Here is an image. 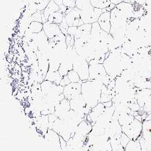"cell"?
<instances>
[{"label": "cell", "mask_w": 151, "mask_h": 151, "mask_svg": "<svg viewBox=\"0 0 151 151\" xmlns=\"http://www.w3.org/2000/svg\"><path fill=\"white\" fill-rule=\"evenodd\" d=\"M41 88L45 104V109L41 112V115L54 114L56 106L65 99L64 87L44 80L41 83Z\"/></svg>", "instance_id": "6da1fadb"}, {"label": "cell", "mask_w": 151, "mask_h": 151, "mask_svg": "<svg viewBox=\"0 0 151 151\" xmlns=\"http://www.w3.org/2000/svg\"><path fill=\"white\" fill-rule=\"evenodd\" d=\"M104 66L107 74L115 79L121 76L125 70L129 68L131 58L122 52V47L110 52L109 56L105 60Z\"/></svg>", "instance_id": "7a4b0ae2"}, {"label": "cell", "mask_w": 151, "mask_h": 151, "mask_svg": "<svg viewBox=\"0 0 151 151\" xmlns=\"http://www.w3.org/2000/svg\"><path fill=\"white\" fill-rule=\"evenodd\" d=\"M83 120L71 109L64 118H58L55 121L52 129L67 142L74 135L79 124Z\"/></svg>", "instance_id": "3957f363"}, {"label": "cell", "mask_w": 151, "mask_h": 151, "mask_svg": "<svg viewBox=\"0 0 151 151\" xmlns=\"http://www.w3.org/2000/svg\"><path fill=\"white\" fill-rule=\"evenodd\" d=\"M141 77L151 78V50L149 47H143L138 50L137 53L131 58L129 68Z\"/></svg>", "instance_id": "277c9868"}, {"label": "cell", "mask_w": 151, "mask_h": 151, "mask_svg": "<svg viewBox=\"0 0 151 151\" xmlns=\"http://www.w3.org/2000/svg\"><path fill=\"white\" fill-rule=\"evenodd\" d=\"M129 19L115 7L111 11V29L109 33L116 41L124 42L128 38Z\"/></svg>", "instance_id": "5b68a950"}, {"label": "cell", "mask_w": 151, "mask_h": 151, "mask_svg": "<svg viewBox=\"0 0 151 151\" xmlns=\"http://www.w3.org/2000/svg\"><path fill=\"white\" fill-rule=\"evenodd\" d=\"M104 83L101 80L82 81L81 94L87 106L91 109L100 103L101 91Z\"/></svg>", "instance_id": "8992f818"}, {"label": "cell", "mask_w": 151, "mask_h": 151, "mask_svg": "<svg viewBox=\"0 0 151 151\" xmlns=\"http://www.w3.org/2000/svg\"><path fill=\"white\" fill-rule=\"evenodd\" d=\"M88 151H112L108 134L97 135L91 131L88 135Z\"/></svg>", "instance_id": "52a82bcc"}, {"label": "cell", "mask_w": 151, "mask_h": 151, "mask_svg": "<svg viewBox=\"0 0 151 151\" xmlns=\"http://www.w3.org/2000/svg\"><path fill=\"white\" fill-rule=\"evenodd\" d=\"M89 80H101L106 86L114 80L107 74L103 64H99L95 59H93L89 62Z\"/></svg>", "instance_id": "ba28073f"}, {"label": "cell", "mask_w": 151, "mask_h": 151, "mask_svg": "<svg viewBox=\"0 0 151 151\" xmlns=\"http://www.w3.org/2000/svg\"><path fill=\"white\" fill-rule=\"evenodd\" d=\"M71 109L82 119H85V117L90 114L91 109L87 106L85 100L80 94L70 100Z\"/></svg>", "instance_id": "9c48e42d"}, {"label": "cell", "mask_w": 151, "mask_h": 151, "mask_svg": "<svg viewBox=\"0 0 151 151\" xmlns=\"http://www.w3.org/2000/svg\"><path fill=\"white\" fill-rule=\"evenodd\" d=\"M74 48L79 56L83 57L88 62L95 59V50L90 40L88 41L75 40Z\"/></svg>", "instance_id": "30bf717a"}, {"label": "cell", "mask_w": 151, "mask_h": 151, "mask_svg": "<svg viewBox=\"0 0 151 151\" xmlns=\"http://www.w3.org/2000/svg\"><path fill=\"white\" fill-rule=\"evenodd\" d=\"M107 12L106 9H97L91 6L81 10V18L84 24H92L93 23L97 22L100 17L101 16L104 12Z\"/></svg>", "instance_id": "8fae6325"}, {"label": "cell", "mask_w": 151, "mask_h": 151, "mask_svg": "<svg viewBox=\"0 0 151 151\" xmlns=\"http://www.w3.org/2000/svg\"><path fill=\"white\" fill-rule=\"evenodd\" d=\"M89 62L83 57L78 55L74 62L73 70L78 73L82 81L89 80Z\"/></svg>", "instance_id": "7c38bea8"}, {"label": "cell", "mask_w": 151, "mask_h": 151, "mask_svg": "<svg viewBox=\"0 0 151 151\" xmlns=\"http://www.w3.org/2000/svg\"><path fill=\"white\" fill-rule=\"evenodd\" d=\"M122 131L127 135L131 140L135 141L138 140L142 133L143 122L136 119L129 124L122 127Z\"/></svg>", "instance_id": "4fadbf2b"}, {"label": "cell", "mask_w": 151, "mask_h": 151, "mask_svg": "<svg viewBox=\"0 0 151 151\" xmlns=\"http://www.w3.org/2000/svg\"><path fill=\"white\" fill-rule=\"evenodd\" d=\"M81 10L76 7L73 9L68 8L65 16V19L69 27H80L84 24L81 15Z\"/></svg>", "instance_id": "5bb4252c"}, {"label": "cell", "mask_w": 151, "mask_h": 151, "mask_svg": "<svg viewBox=\"0 0 151 151\" xmlns=\"http://www.w3.org/2000/svg\"><path fill=\"white\" fill-rule=\"evenodd\" d=\"M93 124L86 120H83L78 127V128L75 132L73 137L79 138V139L85 140L87 139L88 135H89L92 130Z\"/></svg>", "instance_id": "9a60e30c"}, {"label": "cell", "mask_w": 151, "mask_h": 151, "mask_svg": "<svg viewBox=\"0 0 151 151\" xmlns=\"http://www.w3.org/2000/svg\"><path fill=\"white\" fill-rule=\"evenodd\" d=\"M82 81L78 83H72L64 86V95L65 98L70 100L74 97L81 94V86Z\"/></svg>", "instance_id": "2e32d148"}, {"label": "cell", "mask_w": 151, "mask_h": 151, "mask_svg": "<svg viewBox=\"0 0 151 151\" xmlns=\"http://www.w3.org/2000/svg\"><path fill=\"white\" fill-rule=\"evenodd\" d=\"M92 24H84L78 27L76 34L74 36L75 40L81 41H88L91 39V32Z\"/></svg>", "instance_id": "e0dca14e"}, {"label": "cell", "mask_w": 151, "mask_h": 151, "mask_svg": "<svg viewBox=\"0 0 151 151\" xmlns=\"http://www.w3.org/2000/svg\"><path fill=\"white\" fill-rule=\"evenodd\" d=\"M48 143L58 151H62L59 135L54 130L48 129L45 135Z\"/></svg>", "instance_id": "ac0fdd59"}, {"label": "cell", "mask_w": 151, "mask_h": 151, "mask_svg": "<svg viewBox=\"0 0 151 151\" xmlns=\"http://www.w3.org/2000/svg\"><path fill=\"white\" fill-rule=\"evenodd\" d=\"M70 110L71 107L70 100L65 98L56 106L54 114L58 118L62 119L68 114Z\"/></svg>", "instance_id": "d6986e66"}, {"label": "cell", "mask_w": 151, "mask_h": 151, "mask_svg": "<svg viewBox=\"0 0 151 151\" xmlns=\"http://www.w3.org/2000/svg\"><path fill=\"white\" fill-rule=\"evenodd\" d=\"M134 4H132L123 1L120 4H117L116 7L119 10V12L123 15H124L127 19H131L132 18L133 14L135 10Z\"/></svg>", "instance_id": "ffe728a7"}, {"label": "cell", "mask_w": 151, "mask_h": 151, "mask_svg": "<svg viewBox=\"0 0 151 151\" xmlns=\"http://www.w3.org/2000/svg\"><path fill=\"white\" fill-rule=\"evenodd\" d=\"M43 30L49 40H52L61 32L59 25L48 21L43 24Z\"/></svg>", "instance_id": "44dd1931"}, {"label": "cell", "mask_w": 151, "mask_h": 151, "mask_svg": "<svg viewBox=\"0 0 151 151\" xmlns=\"http://www.w3.org/2000/svg\"><path fill=\"white\" fill-rule=\"evenodd\" d=\"M150 96L151 89H139L137 88L135 98L138 104L141 108H143L146 102Z\"/></svg>", "instance_id": "7402d4cb"}, {"label": "cell", "mask_w": 151, "mask_h": 151, "mask_svg": "<svg viewBox=\"0 0 151 151\" xmlns=\"http://www.w3.org/2000/svg\"><path fill=\"white\" fill-rule=\"evenodd\" d=\"M59 6L56 4L53 0L50 1L46 7V8L42 12V24L45 23L48 21L49 17L55 12L59 11Z\"/></svg>", "instance_id": "603a6c76"}, {"label": "cell", "mask_w": 151, "mask_h": 151, "mask_svg": "<svg viewBox=\"0 0 151 151\" xmlns=\"http://www.w3.org/2000/svg\"><path fill=\"white\" fill-rule=\"evenodd\" d=\"M97 22L103 30L109 33L111 29V12H105L101 15Z\"/></svg>", "instance_id": "cb8c5ba5"}, {"label": "cell", "mask_w": 151, "mask_h": 151, "mask_svg": "<svg viewBox=\"0 0 151 151\" xmlns=\"http://www.w3.org/2000/svg\"><path fill=\"white\" fill-rule=\"evenodd\" d=\"M105 108H106L103 103H99L91 109L88 115L91 119L92 124H93L97 121L98 118L103 114Z\"/></svg>", "instance_id": "d4e9b609"}, {"label": "cell", "mask_w": 151, "mask_h": 151, "mask_svg": "<svg viewBox=\"0 0 151 151\" xmlns=\"http://www.w3.org/2000/svg\"><path fill=\"white\" fill-rule=\"evenodd\" d=\"M141 136L151 145V120L143 122V129Z\"/></svg>", "instance_id": "484cf974"}, {"label": "cell", "mask_w": 151, "mask_h": 151, "mask_svg": "<svg viewBox=\"0 0 151 151\" xmlns=\"http://www.w3.org/2000/svg\"><path fill=\"white\" fill-rule=\"evenodd\" d=\"M43 30V24L42 22L32 21L29 26L26 30V33H29L27 36H29L32 34L39 33ZM26 34V35H27Z\"/></svg>", "instance_id": "4316f807"}, {"label": "cell", "mask_w": 151, "mask_h": 151, "mask_svg": "<svg viewBox=\"0 0 151 151\" xmlns=\"http://www.w3.org/2000/svg\"><path fill=\"white\" fill-rule=\"evenodd\" d=\"M62 77L60 75L59 71H53L48 70L45 76V80L48 81L56 83V85H60Z\"/></svg>", "instance_id": "83f0119b"}, {"label": "cell", "mask_w": 151, "mask_h": 151, "mask_svg": "<svg viewBox=\"0 0 151 151\" xmlns=\"http://www.w3.org/2000/svg\"><path fill=\"white\" fill-rule=\"evenodd\" d=\"M134 111L129 113V114H124L120 115L119 117L118 121L122 127L126 125H128L131 124L135 119V116L134 114Z\"/></svg>", "instance_id": "f1b7e54d"}, {"label": "cell", "mask_w": 151, "mask_h": 151, "mask_svg": "<svg viewBox=\"0 0 151 151\" xmlns=\"http://www.w3.org/2000/svg\"><path fill=\"white\" fill-rule=\"evenodd\" d=\"M64 17L65 16L64 15V14H62L59 11H58L49 17L48 21L51 23L60 25L62 22L63 19H64Z\"/></svg>", "instance_id": "f546056e"}, {"label": "cell", "mask_w": 151, "mask_h": 151, "mask_svg": "<svg viewBox=\"0 0 151 151\" xmlns=\"http://www.w3.org/2000/svg\"><path fill=\"white\" fill-rule=\"evenodd\" d=\"M90 3L94 7L100 9H106L111 4L109 0H90Z\"/></svg>", "instance_id": "4dcf8cb0"}, {"label": "cell", "mask_w": 151, "mask_h": 151, "mask_svg": "<svg viewBox=\"0 0 151 151\" xmlns=\"http://www.w3.org/2000/svg\"><path fill=\"white\" fill-rule=\"evenodd\" d=\"M124 151H142L139 141L131 140L125 147Z\"/></svg>", "instance_id": "1f68e13d"}, {"label": "cell", "mask_w": 151, "mask_h": 151, "mask_svg": "<svg viewBox=\"0 0 151 151\" xmlns=\"http://www.w3.org/2000/svg\"><path fill=\"white\" fill-rule=\"evenodd\" d=\"M91 6L90 0H76V7L81 10Z\"/></svg>", "instance_id": "d6a6232c"}, {"label": "cell", "mask_w": 151, "mask_h": 151, "mask_svg": "<svg viewBox=\"0 0 151 151\" xmlns=\"http://www.w3.org/2000/svg\"><path fill=\"white\" fill-rule=\"evenodd\" d=\"M67 76L72 83H78L81 81L79 74L74 70H72L68 72L67 74Z\"/></svg>", "instance_id": "836d02e7"}, {"label": "cell", "mask_w": 151, "mask_h": 151, "mask_svg": "<svg viewBox=\"0 0 151 151\" xmlns=\"http://www.w3.org/2000/svg\"><path fill=\"white\" fill-rule=\"evenodd\" d=\"M138 140L140 142L142 151H150L151 150V145L149 143H148L141 135L139 138H138Z\"/></svg>", "instance_id": "e575fe53"}, {"label": "cell", "mask_w": 151, "mask_h": 151, "mask_svg": "<svg viewBox=\"0 0 151 151\" xmlns=\"http://www.w3.org/2000/svg\"><path fill=\"white\" fill-rule=\"evenodd\" d=\"M75 44V39L74 36L70 35H67L66 36V44L67 46V48L72 49L74 47Z\"/></svg>", "instance_id": "d590c367"}, {"label": "cell", "mask_w": 151, "mask_h": 151, "mask_svg": "<svg viewBox=\"0 0 151 151\" xmlns=\"http://www.w3.org/2000/svg\"><path fill=\"white\" fill-rule=\"evenodd\" d=\"M59 28L60 29L61 32L63 34H64L65 36L68 35V30L69 28V26L65 19V17L64 19H63L62 22H61V24L59 25Z\"/></svg>", "instance_id": "8d00e7d4"}, {"label": "cell", "mask_w": 151, "mask_h": 151, "mask_svg": "<svg viewBox=\"0 0 151 151\" xmlns=\"http://www.w3.org/2000/svg\"><path fill=\"white\" fill-rule=\"evenodd\" d=\"M31 19L32 21H36L42 23V12L37 11L31 16Z\"/></svg>", "instance_id": "74e56055"}, {"label": "cell", "mask_w": 151, "mask_h": 151, "mask_svg": "<svg viewBox=\"0 0 151 151\" xmlns=\"http://www.w3.org/2000/svg\"><path fill=\"white\" fill-rule=\"evenodd\" d=\"M131 141L130 138L126 135L124 133H122L121 138H120V143L122 146L125 149V147H127V145L129 143V142Z\"/></svg>", "instance_id": "f35d334b"}, {"label": "cell", "mask_w": 151, "mask_h": 151, "mask_svg": "<svg viewBox=\"0 0 151 151\" xmlns=\"http://www.w3.org/2000/svg\"><path fill=\"white\" fill-rule=\"evenodd\" d=\"M143 111L146 113L151 112V96L148 98L146 102L143 107Z\"/></svg>", "instance_id": "ab89813d"}, {"label": "cell", "mask_w": 151, "mask_h": 151, "mask_svg": "<svg viewBox=\"0 0 151 151\" xmlns=\"http://www.w3.org/2000/svg\"><path fill=\"white\" fill-rule=\"evenodd\" d=\"M63 4L68 8L73 9L76 7V0H63Z\"/></svg>", "instance_id": "60d3db41"}, {"label": "cell", "mask_w": 151, "mask_h": 151, "mask_svg": "<svg viewBox=\"0 0 151 151\" xmlns=\"http://www.w3.org/2000/svg\"><path fill=\"white\" fill-rule=\"evenodd\" d=\"M70 83H71V81H70L69 78H68L67 76H64L62 78V79L61 80V82L60 83V85L64 87V86H67V85L70 84Z\"/></svg>", "instance_id": "b9f144b4"}, {"label": "cell", "mask_w": 151, "mask_h": 151, "mask_svg": "<svg viewBox=\"0 0 151 151\" xmlns=\"http://www.w3.org/2000/svg\"><path fill=\"white\" fill-rule=\"evenodd\" d=\"M78 28V27H74V26L69 27L68 30V35H72V36H74L77 33Z\"/></svg>", "instance_id": "7bdbcfd3"}, {"label": "cell", "mask_w": 151, "mask_h": 151, "mask_svg": "<svg viewBox=\"0 0 151 151\" xmlns=\"http://www.w3.org/2000/svg\"><path fill=\"white\" fill-rule=\"evenodd\" d=\"M67 9H68L67 7H66L64 4H62V5L59 6V11L60 12H61L62 14H64V16H65V13H66Z\"/></svg>", "instance_id": "ee69618b"}, {"label": "cell", "mask_w": 151, "mask_h": 151, "mask_svg": "<svg viewBox=\"0 0 151 151\" xmlns=\"http://www.w3.org/2000/svg\"><path fill=\"white\" fill-rule=\"evenodd\" d=\"M147 0H137V4L140 6L144 7L146 5Z\"/></svg>", "instance_id": "f6af8a7d"}, {"label": "cell", "mask_w": 151, "mask_h": 151, "mask_svg": "<svg viewBox=\"0 0 151 151\" xmlns=\"http://www.w3.org/2000/svg\"><path fill=\"white\" fill-rule=\"evenodd\" d=\"M110 2L112 3V4H114L115 5H117L119 4H120V3L123 2V0H109Z\"/></svg>", "instance_id": "bcb514c9"}, {"label": "cell", "mask_w": 151, "mask_h": 151, "mask_svg": "<svg viewBox=\"0 0 151 151\" xmlns=\"http://www.w3.org/2000/svg\"><path fill=\"white\" fill-rule=\"evenodd\" d=\"M105 108H110L111 106H112L113 105V103H112V101L111 100V101H109V102H106V103H104V104Z\"/></svg>", "instance_id": "7dc6e473"}, {"label": "cell", "mask_w": 151, "mask_h": 151, "mask_svg": "<svg viewBox=\"0 0 151 151\" xmlns=\"http://www.w3.org/2000/svg\"><path fill=\"white\" fill-rule=\"evenodd\" d=\"M55 3L58 4L59 6L63 4V0H53Z\"/></svg>", "instance_id": "c3c4849f"}, {"label": "cell", "mask_w": 151, "mask_h": 151, "mask_svg": "<svg viewBox=\"0 0 151 151\" xmlns=\"http://www.w3.org/2000/svg\"><path fill=\"white\" fill-rule=\"evenodd\" d=\"M145 120H151V112L147 113V116Z\"/></svg>", "instance_id": "681fc988"}, {"label": "cell", "mask_w": 151, "mask_h": 151, "mask_svg": "<svg viewBox=\"0 0 151 151\" xmlns=\"http://www.w3.org/2000/svg\"><path fill=\"white\" fill-rule=\"evenodd\" d=\"M131 3L132 4H136L137 3V0H130Z\"/></svg>", "instance_id": "f907efd6"}, {"label": "cell", "mask_w": 151, "mask_h": 151, "mask_svg": "<svg viewBox=\"0 0 151 151\" xmlns=\"http://www.w3.org/2000/svg\"><path fill=\"white\" fill-rule=\"evenodd\" d=\"M149 47L150 48V50H151V37H150V41H149Z\"/></svg>", "instance_id": "816d5d0a"}, {"label": "cell", "mask_w": 151, "mask_h": 151, "mask_svg": "<svg viewBox=\"0 0 151 151\" xmlns=\"http://www.w3.org/2000/svg\"><path fill=\"white\" fill-rule=\"evenodd\" d=\"M150 82H151V78H150Z\"/></svg>", "instance_id": "f5cc1de1"}, {"label": "cell", "mask_w": 151, "mask_h": 151, "mask_svg": "<svg viewBox=\"0 0 151 151\" xmlns=\"http://www.w3.org/2000/svg\"><path fill=\"white\" fill-rule=\"evenodd\" d=\"M150 151H151V150H150Z\"/></svg>", "instance_id": "db71d44e"}]
</instances>
